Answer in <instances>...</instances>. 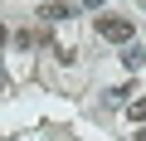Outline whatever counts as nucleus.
<instances>
[{"label": "nucleus", "mask_w": 146, "mask_h": 141, "mask_svg": "<svg viewBox=\"0 0 146 141\" xmlns=\"http://www.w3.org/2000/svg\"><path fill=\"white\" fill-rule=\"evenodd\" d=\"M98 34H102V39H112V44H131L136 24H131V20H122V15H98Z\"/></svg>", "instance_id": "nucleus-1"}, {"label": "nucleus", "mask_w": 146, "mask_h": 141, "mask_svg": "<svg viewBox=\"0 0 146 141\" xmlns=\"http://www.w3.org/2000/svg\"><path fill=\"white\" fill-rule=\"evenodd\" d=\"M68 15H73L68 0H49V5L39 10V20H44V24H58V20H68Z\"/></svg>", "instance_id": "nucleus-2"}, {"label": "nucleus", "mask_w": 146, "mask_h": 141, "mask_svg": "<svg viewBox=\"0 0 146 141\" xmlns=\"http://www.w3.org/2000/svg\"><path fill=\"white\" fill-rule=\"evenodd\" d=\"M15 44H20V49H34V44H44V29H20Z\"/></svg>", "instance_id": "nucleus-3"}, {"label": "nucleus", "mask_w": 146, "mask_h": 141, "mask_svg": "<svg viewBox=\"0 0 146 141\" xmlns=\"http://www.w3.org/2000/svg\"><path fill=\"white\" fill-rule=\"evenodd\" d=\"M122 63H127V68H141V63H146V49H136V44H131V49L122 54Z\"/></svg>", "instance_id": "nucleus-4"}, {"label": "nucleus", "mask_w": 146, "mask_h": 141, "mask_svg": "<svg viewBox=\"0 0 146 141\" xmlns=\"http://www.w3.org/2000/svg\"><path fill=\"white\" fill-rule=\"evenodd\" d=\"M131 117H136V122H146V97H136V102H131Z\"/></svg>", "instance_id": "nucleus-5"}, {"label": "nucleus", "mask_w": 146, "mask_h": 141, "mask_svg": "<svg viewBox=\"0 0 146 141\" xmlns=\"http://www.w3.org/2000/svg\"><path fill=\"white\" fill-rule=\"evenodd\" d=\"M5 39H10V34H5V24H0V49H5Z\"/></svg>", "instance_id": "nucleus-6"}, {"label": "nucleus", "mask_w": 146, "mask_h": 141, "mask_svg": "<svg viewBox=\"0 0 146 141\" xmlns=\"http://www.w3.org/2000/svg\"><path fill=\"white\" fill-rule=\"evenodd\" d=\"M136 141H146V122H141V131H136Z\"/></svg>", "instance_id": "nucleus-7"}]
</instances>
